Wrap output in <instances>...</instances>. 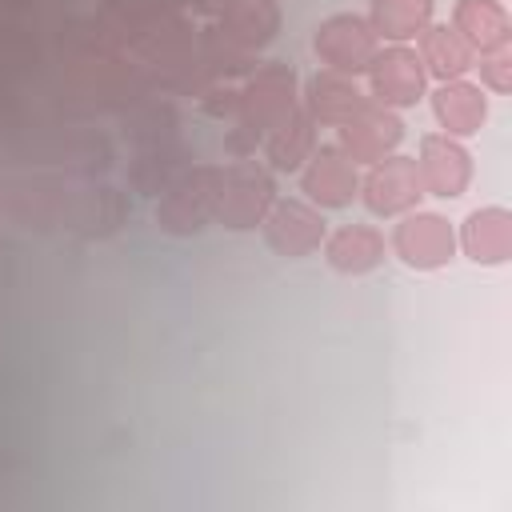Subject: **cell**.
<instances>
[{
	"mask_svg": "<svg viewBox=\"0 0 512 512\" xmlns=\"http://www.w3.org/2000/svg\"><path fill=\"white\" fill-rule=\"evenodd\" d=\"M416 56L424 64V72L440 84V80H460L472 72L476 64V52L460 40V32L452 24H428L420 36H416Z\"/></svg>",
	"mask_w": 512,
	"mask_h": 512,
	"instance_id": "d6986e66",
	"label": "cell"
},
{
	"mask_svg": "<svg viewBox=\"0 0 512 512\" xmlns=\"http://www.w3.org/2000/svg\"><path fill=\"white\" fill-rule=\"evenodd\" d=\"M300 104L308 108V116L324 128H340L348 124L364 104H368V92L360 88V76H344V72H332V68H316L304 88H300Z\"/></svg>",
	"mask_w": 512,
	"mask_h": 512,
	"instance_id": "5bb4252c",
	"label": "cell"
},
{
	"mask_svg": "<svg viewBox=\"0 0 512 512\" xmlns=\"http://www.w3.org/2000/svg\"><path fill=\"white\" fill-rule=\"evenodd\" d=\"M144 4H152V8H172V12H180L188 0H144Z\"/></svg>",
	"mask_w": 512,
	"mask_h": 512,
	"instance_id": "484cf974",
	"label": "cell"
},
{
	"mask_svg": "<svg viewBox=\"0 0 512 512\" xmlns=\"http://www.w3.org/2000/svg\"><path fill=\"white\" fill-rule=\"evenodd\" d=\"M368 100L392 112L416 108L428 88V72L412 44H384L368 64Z\"/></svg>",
	"mask_w": 512,
	"mask_h": 512,
	"instance_id": "52a82bcc",
	"label": "cell"
},
{
	"mask_svg": "<svg viewBox=\"0 0 512 512\" xmlns=\"http://www.w3.org/2000/svg\"><path fill=\"white\" fill-rule=\"evenodd\" d=\"M224 4H228V0H188L184 8H192V12H200V16H212V20H216V16L224 12Z\"/></svg>",
	"mask_w": 512,
	"mask_h": 512,
	"instance_id": "d4e9b609",
	"label": "cell"
},
{
	"mask_svg": "<svg viewBox=\"0 0 512 512\" xmlns=\"http://www.w3.org/2000/svg\"><path fill=\"white\" fill-rule=\"evenodd\" d=\"M260 232H264V244L276 256L304 260V256L320 252L324 232H328V220L304 196H276L272 208H268V216L260 220Z\"/></svg>",
	"mask_w": 512,
	"mask_h": 512,
	"instance_id": "ba28073f",
	"label": "cell"
},
{
	"mask_svg": "<svg viewBox=\"0 0 512 512\" xmlns=\"http://www.w3.org/2000/svg\"><path fill=\"white\" fill-rule=\"evenodd\" d=\"M216 24L224 28V36L232 44L260 56L280 32V4L276 0H228L224 12L216 16Z\"/></svg>",
	"mask_w": 512,
	"mask_h": 512,
	"instance_id": "ac0fdd59",
	"label": "cell"
},
{
	"mask_svg": "<svg viewBox=\"0 0 512 512\" xmlns=\"http://www.w3.org/2000/svg\"><path fill=\"white\" fill-rule=\"evenodd\" d=\"M452 28L460 32V40L484 56V52H500L512 40V20L504 0H456L452 4Z\"/></svg>",
	"mask_w": 512,
	"mask_h": 512,
	"instance_id": "e0dca14e",
	"label": "cell"
},
{
	"mask_svg": "<svg viewBox=\"0 0 512 512\" xmlns=\"http://www.w3.org/2000/svg\"><path fill=\"white\" fill-rule=\"evenodd\" d=\"M316 144H320V124L308 116L304 104H296L284 120H276L268 128L260 148H264V160L272 172H300Z\"/></svg>",
	"mask_w": 512,
	"mask_h": 512,
	"instance_id": "2e32d148",
	"label": "cell"
},
{
	"mask_svg": "<svg viewBox=\"0 0 512 512\" xmlns=\"http://www.w3.org/2000/svg\"><path fill=\"white\" fill-rule=\"evenodd\" d=\"M432 104V120L440 124L444 136H456V140H468L476 136L484 124H488V92L460 76V80H440L428 96Z\"/></svg>",
	"mask_w": 512,
	"mask_h": 512,
	"instance_id": "9a60e30c",
	"label": "cell"
},
{
	"mask_svg": "<svg viewBox=\"0 0 512 512\" xmlns=\"http://www.w3.org/2000/svg\"><path fill=\"white\" fill-rule=\"evenodd\" d=\"M456 252L480 268H500L512 256V212L504 204H480L460 220Z\"/></svg>",
	"mask_w": 512,
	"mask_h": 512,
	"instance_id": "4fadbf2b",
	"label": "cell"
},
{
	"mask_svg": "<svg viewBox=\"0 0 512 512\" xmlns=\"http://www.w3.org/2000/svg\"><path fill=\"white\" fill-rule=\"evenodd\" d=\"M216 172L220 164H188L176 180H168L156 196V228L164 236H196L212 224V204H216Z\"/></svg>",
	"mask_w": 512,
	"mask_h": 512,
	"instance_id": "3957f363",
	"label": "cell"
},
{
	"mask_svg": "<svg viewBox=\"0 0 512 512\" xmlns=\"http://www.w3.org/2000/svg\"><path fill=\"white\" fill-rule=\"evenodd\" d=\"M276 172L260 160L236 156L232 164H220L216 172V204H212V224L228 232H252L268 216L276 200Z\"/></svg>",
	"mask_w": 512,
	"mask_h": 512,
	"instance_id": "7a4b0ae2",
	"label": "cell"
},
{
	"mask_svg": "<svg viewBox=\"0 0 512 512\" xmlns=\"http://www.w3.org/2000/svg\"><path fill=\"white\" fill-rule=\"evenodd\" d=\"M356 168H368L376 160H384L388 152H396L404 144V120L400 112L392 108H380V104H364L348 124L336 128V140H332Z\"/></svg>",
	"mask_w": 512,
	"mask_h": 512,
	"instance_id": "8fae6325",
	"label": "cell"
},
{
	"mask_svg": "<svg viewBox=\"0 0 512 512\" xmlns=\"http://www.w3.org/2000/svg\"><path fill=\"white\" fill-rule=\"evenodd\" d=\"M188 164H192V160H188L184 144L160 136V140H148V144L136 152V160H132V168H128V180H132L136 192L160 196V188H164L168 180H176Z\"/></svg>",
	"mask_w": 512,
	"mask_h": 512,
	"instance_id": "44dd1931",
	"label": "cell"
},
{
	"mask_svg": "<svg viewBox=\"0 0 512 512\" xmlns=\"http://www.w3.org/2000/svg\"><path fill=\"white\" fill-rule=\"evenodd\" d=\"M436 0H372L368 24L380 44H416V36L432 24Z\"/></svg>",
	"mask_w": 512,
	"mask_h": 512,
	"instance_id": "ffe728a7",
	"label": "cell"
},
{
	"mask_svg": "<svg viewBox=\"0 0 512 512\" xmlns=\"http://www.w3.org/2000/svg\"><path fill=\"white\" fill-rule=\"evenodd\" d=\"M196 100H200V112L220 124H232L240 116V84L236 80H212Z\"/></svg>",
	"mask_w": 512,
	"mask_h": 512,
	"instance_id": "603a6c76",
	"label": "cell"
},
{
	"mask_svg": "<svg viewBox=\"0 0 512 512\" xmlns=\"http://www.w3.org/2000/svg\"><path fill=\"white\" fill-rule=\"evenodd\" d=\"M388 252L412 272H440L456 260V228L448 216H440L432 208H412V212L396 216Z\"/></svg>",
	"mask_w": 512,
	"mask_h": 512,
	"instance_id": "277c9868",
	"label": "cell"
},
{
	"mask_svg": "<svg viewBox=\"0 0 512 512\" xmlns=\"http://www.w3.org/2000/svg\"><path fill=\"white\" fill-rule=\"evenodd\" d=\"M300 104V76L284 60H256L240 76V116L224 128V148L232 156H252L268 128Z\"/></svg>",
	"mask_w": 512,
	"mask_h": 512,
	"instance_id": "6da1fadb",
	"label": "cell"
},
{
	"mask_svg": "<svg viewBox=\"0 0 512 512\" xmlns=\"http://www.w3.org/2000/svg\"><path fill=\"white\" fill-rule=\"evenodd\" d=\"M296 176H300V196L320 212H340L360 192V168L336 144H316Z\"/></svg>",
	"mask_w": 512,
	"mask_h": 512,
	"instance_id": "30bf717a",
	"label": "cell"
},
{
	"mask_svg": "<svg viewBox=\"0 0 512 512\" xmlns=\"http://www.w3.org/2000/svg\"><path fill=\"white\" fill-rule=\"evenodd\" d=\"M320 256L336 276H368V272H376L384 264L388 240H384V232L376 224L348 220V224H336L332 232H324Z\"/></svg>",
	"mask_w": 512,
	"mask_h": 512,
	"instance_id": "7c38bea8",
	"label": "cell"
},
{
	"mask_svg": "<svg viewBox=\"0 0 512 512\" xmlns=\"http://www.w3.org/2000/svg\"><path fill=\"white\" fill-rule=\"evenodd\" d=\"M312 52L320 60V68L344 72V76H364L372 56L380 52V40L368 24V16L360 12H332L316 24L312 32Z\"/></svg>",
	"mask_w": 512,
	"mask_h": 512,
	"instance_id": "5b68a950",
	"label": "cell"
},
{
	"mask_svg": "<svg viewBox=\"0 0 512 512\" xmlns=\"http://www.w3.org/2000/svg\"><path fill=\"white\" fill-rule=\"evenodd\" d=\"M356 200L376 220H396V216L420 208L424 188H420V176H416V160L404 156V152H388L384 160L368 164V172L360 176Z\"/></svg>",
	"mask_w": 512,
	"mask_h": 512,
	"instance_id": "8992f818",
	"label": "cell"
},
{
	"mask_svg": "<svg viewBox=\"0 0 512 512\" xmlns=\"http://www.w3.org/2000/svg\"><path fill=\"white\" fill-rule=\"evenodd\" d=\"M472 68L480 72V88H484V92H496V96L512 92V52H508V48L476 56Z\"/></svg>",
	"mask_w": 512,
	"mask_h": 512,
	"instance_id": "cb8c5ba5",
	"label": "cell"
},
{
	"mask_svg": "<svg viewBox=\"0 0 512 512\" xmlns=\"http://www.w3.org/2000/svg\"><path fill=\"white\" fill-rule=\"evenodd\" d=\"M192 60L200 64V72H204L208 80H236V76H244V72L256 64V56H252V52H244L240 44H232L216 20H212L208 28H200V32H196Z\"/></svg>",
	"mask_w": 512,
	"mask_h": 512,
	"instance_id": "7402d4cb",
	"label": "cell"
},
{
	"mask_svg": "<svg viewBox=\"0 0 512 512\" xmlns=\"http://www.w3.org/2000/svg\"><path fill=\"white\" fill-rule=\"evenodd\" d=\"M416 176L424 196L436 200H460L472 184V152L464 140L444 136V132H424L416 144Z\"/></svg>",
	"mask_w": 512,
	"mask_h": 512,
	"instance_id": "9c48e42d",
	"label": "cell"
}]
</instances>
